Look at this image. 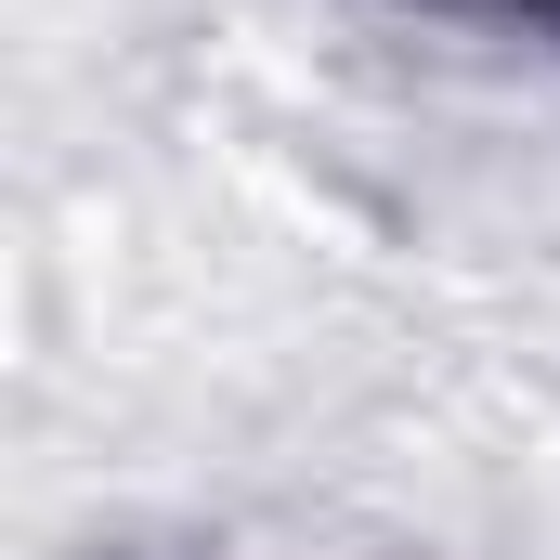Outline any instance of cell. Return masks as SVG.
<instances>
[{"label":"cell","instance_id":"cell-1","mask_svg":"<svg viewBox=\"0 0 560 560\" xmlns=\"http://www.w3.org/2000/svg\"><path fill=\"white\" fill-rule=\"evenodd\" d=\"M495 13H535V26H548V13H560V0H495Z\"/></svg>","mask_w":560,"mask_h":560},{"label":"cell","instance_id":"cell-2","mask_svg":"<svg viewBox=\"0 0 560 560\" xmlns=\"http://www.w3.org/2000/svg\"><path fill=\"white\" fill-rule=\"evenodd\" d=\"M548 39H560V13H548Z\"/></svg>","mask_w":560,"mask_h":560}]
</instances>
